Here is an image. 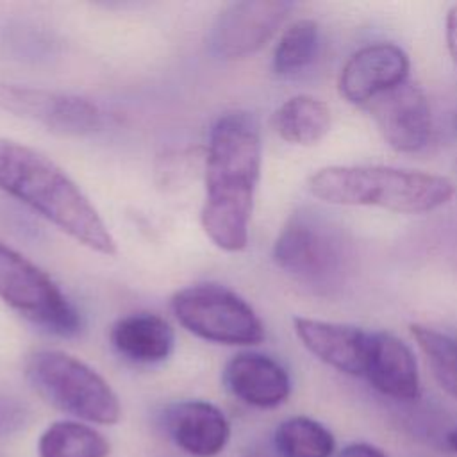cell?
Returning a JSON list of instances; mask_svg holds the SVG:
<instances>
[{"label":"cell","instance_id":"1","mask_svg":"<svg viewBox=\"0 0 457 457\" xmlns=\"http://www.w3.org/2000/svg\"><path fill=\"white\" fill-rule=\"evenodd\" d=\"M261 155V129L252 112L230 111L214 121L205 150L200 221L209 239L225 252H239L248 243Z\"/></svg>","mask_w":457,"mask_h":457},{"label":"cell","instance_id":"2","mask_svg":"<svg viewBox=\"0 0 457 457\" xmlns=\"http://www.w3.org/2000/svg\"><path fill=\"white\" fill-rule=\"evenodd\" d=\"M0 189L89 250L102 255L116 253V241L100 212L45 154L0 137Z\"/></svg>","mask_w":457,"mask_h":457},{"label":"cell","instance_id":"3","mask_svg":"<svg viewBox=\"0 0 457 457\" xmlns=\"http://www.w3.org/2000/svg\"><path fill=\"white\" fill-rule=\"evenodd\" d=\"M309 191L332 205L380 207L402 214L430 212L455 195L450 179L393 166H327L309 177Z\"/></svg>","mask_w":457,"mask_h":457},{"label":"cell","instance_id":"4","mask_svg":"<svg viewBox=\"0 0 457 457\" xmlns=\"http://www.w3.org/2000/svg\"><path fill=\"white\" fill-rule=\"evenodd\" d=\"M30 386L48 403L95 425H114L121 403L109 382L89 364L59 350H39L25 366Z\"/></svg>","mask_w":457,"mask_h":457},{"label":"cell","instance_id":"5","mask_svg":"<svg viewBox=\"0 0 457 457\" xmlns=\"http://www.w3.org/2000/svg\"><path fill=\"white\" fill-rule=\"evenodd\" d=\"M273 262L302 284L321 287L341 277L348 245L341 230L314 211H296L273 245Z\"/></svg>","mask_w":457,"mask_h":457},{"label":"cell","instance_id":"6","mask_svg":"<svg viewBox=\"0 0 457 457\" xmlns=\"http://www.w3.org/2000/svg\"><path fill=\"white\" fill-rule=\"evenodd\" d=\"M171 311L186 330L209 343L253 346L266 337L264 325L250 303L221 284L204 282L177 291Z\"/></svg>","mask_w":457,"mask_h":457},{"label":"cell","instance_id":"7","mask_svg":"<svg viewBox=\"0 0 457 457\" xmlns=\"http://www.w3.org/2000/svg\"><path fill=\"white\" fill-rule=\"evenodd\" d=\"M0 300L30 323L57 336H75L82 320L61 287L32 261L0 241Z\"/></svg>","mask_w":457,"mask_h":457},{"label":"cell","instance_id":"8","mask_svg":"<svg viewBox=\"0 0 457 457\" xmlns=\"http://www.w3.org/2000/svg\"><path fill=\"white\" fill-rule=\"evenodd\" d=\"M0 107L64 136H86L104 125V114L95 102L70 93L0 84Z\"/></svg>","mask_w":457,"mask_h":457},{"label":"cell","instance_id":"9","mask_svg":"<svg viewBox=\"0 0 457 457\" xmlns=\"http://www.w3.org/2000/svg\"><path fill=\"white\" fill-rule=\"evenodd\" d=\"M293 9L286 0H243L227 5L212 25L211 46L223 59H241L262 48Z\"/></svg>","mask_w":457,"mask_h":457},{"label":"cell","instance_id":"10","mask_svg":"<svg viewBox=\"0 0 457 457\" xmlns=\"http://www.w3.org/2000/svg\"><path fill=\"white\" fill-rule=\"evenodd\" d=\"M382 139L396 152H420L432 137V112L425 93L409 79L364 105Z\"/></svg>","mask_w":457,"mask_h":457},{"label":"cell","instance_id":"11","mask_svg":"<svg viewBox=\"0 0 457 457\" xmlns=\"http://www.w3.org/2000/svg\"><path fill=\"white\" fill-rule=\"evenodd\" d=\"M409 70V57L398 45L371 43L359 48L345 62L337 89L346 102L364 107L375 96L405 82Z\"/></svg>","mask_w":457,"mask_h":457},{"label":"cell","instance_id":"12","mask_svg":"<svg viewBox=\"0 0 457 457\" xmlns=\"http://www.w3.org/2000/svg\"><path fill=\"white\" fill-rule=\"evenodd\" d=\"M162 425L173 445L191 457H216L230 441L227 416L205 400H184L166 407Z\"/></svg>","mask_w":457,"mask_h":457},{"label":"cell","instance_id":"13","mask_svg":"<svg viewBox=\"0 0 457 457\" xmlns=\"http://www.w3.org/2000/svg\"><path fill=\"white\" fill-rule=\"evenodd\" d=\"M223 384L237 400L255 409H275L291 395L286 368L257 352L236 353L223 368Z\"/></svg>","mask_w":457,"mask_h":457},{"label":"cell","instance_id":"14","mask_svg":"<svg viewBox=\"0 0 457 457\" xmlns=\"http://www.w3.org/2000/svg\"><path fill=\"white\" fill-rule=\"evenodd\" d=\"M295 334L302 345L321 362L346 375H364L370 332L359 327L296 316Z\"/></svg>","mask_w":457,"mask_h":457},{"label":"cell","instance_id":"15","mask_svg":"<svg viewBox=\"0 0 457 457\" xmlns=\"http://www.w3.org/2000/svg\"><path fill=\"white\" fill-rule=\"evenodd\" d=\"M364 377L373 389L395 400H414L421 391L420 370L411 346L391 332L370 336Z\"/></svg>","mask_w":457,"mask_h":457},{"label":"cell","instance_id":"16","mask_svg":"<svg viewBox=\"0 0 457 457\" xmlns=\"http://www.w3.org/2000/svg\"><path fill=\"white\" fill-rule=\"evenodd\" d=\"M109 339L120 357L141 366L166 361L175 343L170 323L154 312H132L116 320Z\"/></svg>","mask_w":457,"mask_h":457},{"label":"cell","instance_id":"17","mask_svg":"<svg viewBox=\"0 0 457 457\" xmlns=\"http://www.w3.org/2000/svg\"><path fill=\"white\" fill-rule=\"evenodd\" d=\"M330 109L311 95H295L273 112V129L287 143L309 146L323 139L330 129Z\"/></svg>","mask_w":457,"mask_h":457},{"label":"cell","instance_id":"18","mask_svg":"<svg viewBox=\"0 0 457 457\" xmlns=\"http://www.w3.org/2000/svg\"><path fill=\"white\" fill-rule=\"evenodd\" d=\"M111 445L95 427L61 420L48 425L37 441L39 457H107Z\"/></svg>","mask_w":457,"mask_h":457},{"label":"cell","instance_id":"19","mask_svg":"<svg viewBox=\"0 0 457 457\" xmlns=\"http://www.w3.org/2000/svg\"><path fill=\"white\" fill-rule=\"evenodd\" d=\"M273 446L278 457H332L336 439L323 423L309 416H291L275 428Z\"/></svg>","mask_w":457,"mask_h":457},{"label":"cell","instance_id":"20","mask_svg":"<svg viewBox=\"0 0 457 457\" xmlns=\"http://www.w3.org/2000/svg\"><path fill=\"white\" fill-rule=\"evenodd\" d=\"M411 334L439 386L457 400V337L421 323H412Z\"/></svg>","mask_w":457,"mask_h":457},{"label":"cell","instance_id":"21","mask_svg":"<svg viewBox=\"0 0 457 457\" xmlns=\"http://www.w3.org/2000/svg\"><path fill=\"white\" fill-rule=\"evenodd\" d=\"M320 29L314 20L303 18L291 23L280 36L273 52V70L277 75L289 77L305 70L316 57Z\"/></svg>","mask_w":457,"mask_h":457},{"label":"cell","instance_id":"22","mask_svg":"<svg viewBox=\"0 0 457 457\" xmlns=\"http://www.w3.org/2000/svg\"><path fill=\"white\" fill-rule=\"evenodd\" d=\"M339 457H387V453L370 443H350L339 452Z\"/></svg>","mask_w":457,"mask_h":457},{"label":"cell","instance_id":"23","mask_svg":"<svg viewBox=\"0 0 457 457\" xmlns=\"http://www.w3.org/2000/svg\"><path fill=\"white\" fill-rule=\"evenodd\" d=\"M446 46L452 55V59L457 64V5L450 7L446 12Z\"/></svg>","mask_w":457,"mask_h":457},{"label":"cell","instance_id":"24","mask_svg":"<svg viewBox=\"0 0 457 457\" xmlns=\"http://www.w3.org/2000/svg\"><path fill=\"white\" fill-rule=\"evenodd\" d=\"M241 457H278L277 453H271L268 450H250L246 453H243Z\"/></svg>","mask_w":457,"mask_h":457},{"label":"cell","instance_id":"25","mask_svg":"<svg viewBox=\"0 0 457 457\" xmlns=\"http://www.w3.org/2000/svg\"><path fill=\"white\" fill-rule=\"evenodd\" d=\"M446 441H448V446L457 453V428H453V430L448 434Z\"/></svg>","mask_w":457,"mask_h":457}]
</instances>
